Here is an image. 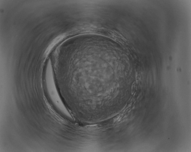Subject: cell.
<instances>
[{
	"label": "cell",
	"instance_id": "6da1fadb",
	"mask_svg": "<svg viewBox=\"0 0 191 152\" xmlns=\"http://www.w3.org/2000/svg\"><path fill=\"white\" fill-rule=\"evenodd\" d=\"M44 78L51 98L59 108L64 109L65 107L58 94L55 87L53 74L50 62L48 61L44 74Z\"/></svg>",
	"mask_w": 191,
	"mask_h": 152
}]
</instances>
